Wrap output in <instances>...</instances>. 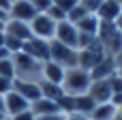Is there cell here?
Returning <instances> with one entry per match:
<instances>
[{"label":"cell","instance_id":"cell-36","mask_svg":"<svg viewBox=\"0 0 122 120\" xmlns=\"http://www.w3.org/2000/svg\"><path fill=\"white\" fill-rule=\"evenodd\" d=\"M4 39H6V37H4V32H0V49L4 47Z\"/></svg>","mask_w":122,"mask_h":120},{"label":"cell","instance_id":"cell-17","mask_svg":"<svg viewBox=\"0 0 122 120\" xmlns=\"http://www.w3.org/2000/svg\"><path fill=\"white\" fill-rule=\"evenodd\" d=\"M30 112L39 118V116H47V114H56V112H60L58 110V103L56 101H49V99H36L34 103H30Z\"/></svg>","mask_w":122,"mask_h":120},{"label":"cell","instance_id":"cell-13","mask_svg":"<svg viewBox=\"0 0 122 120\" xmlns=\"http://www.w3.org/2000/svg\"><path fill=\"white\" fill-rule=\"evenodd\" d=\"M4 34H6V37H13V39H19L21 43H26V41L32 39L30 24L17 21V19H6V24H4Z\"/></svg>","mask_w":122,"mask_h":120},{"label":"cell","instance_id":"cell-26","mask_svg":"<svg viewBox=\"0 0 122 120\" xmlns=\"http://www.w3.org/2000/svg\"><path fill=\"white\" fill-rule=\"evenodd\" d=\"M34 9H36V13H45L51 4H54V0H28Z\"/></svg>","mask_w":122,"mask_h":120},{"label":"cell","instance_id":"cell-15","mask_svg":"<svg viewBox=\"0 0 122 120\" xmlns=\"http://www.w3.org/2000/svg\"><path fill=\"white\" fill-rule=\"evenodd\" d=\"M64 71H66V69H62L60 64H56V62L47 60V62H43V67H41V79H45V82H51V84H58V86H62Z\"/></svg>","mask_w":122,"mask_h":120},{"label":"cell","instance_id":"cell-39","mask_svg":"<svg viewBox=\"0 0 122 120\" xmlns=\"http://www.w3.org/2000/svg\"><path fill=\"white\" fill-rule=\"evenodd\" d=\"M4 24H6V21H2V19H0V32H4Z\"/></svg>","mask_w":122,"mask_h":120},{"label":"cell","instance_id":"cell-43","mask_svg":"<svg viewBox=\"0 0 122 120\" xmlns=\"http://www.w3.org/2000/svg\"><path fill=\"white\" fill-rule=\"evenodd\" d=\"M118 2H120V4H122V0H118Z\"/></svg>","mask_w":122,"mask_h":120},{"label":"cell","instance_id":"cell-12","mask_svg":"<svg viewBox=\"0 0 122 120\" xmlns=\"http://www.w3.org/2000/svg\"><path fill=\"white\" fill-rule=\"evenodd\" d=\"M13 90H15L17 94H21L28 103H34L36 99H41V88H39V82L13 79Z\"/></svg>","mask_w":122,"mask_h":120},{"label":"cell","instance_id":"cell-18","mask_svg":"<svg viewBox=\"0 0 122 120\" xmlns=\"http://www.w3.org/2000/svg\"><path fill=\"white\" fill-rule=\"evenodd\" d=\"M99 24H101V19L97 17V13H88L84 19H79L75 26H77V30L81 32V34H90V37H97V32H99Z\"/></svg>","mask_w":122,"mask_h":120},{"label":"cell","instance_id":"cell-44","mask_svg":"<svg viewBox=\"0 0 122 120\" xmlns=\"http://www.w3.org/2000/svg\"><path fill=\"white\" fill-rule=\"evenodd\" d=\"M11 2H15V0H11Z\"/></svg>","mask_w":122,"mask_h":120},{"label":"cell","instance_id":"cell-31","mask_svg":"<svg viewBox=\"0 0 122 120\" xmlns=\"http://www.w3.org/2000/svg\"><path fill=\"white\" fill-rule=\"evenodd\" d=\"M66 118V114H62V112H56V114H47V116H39L36 120H64Z\"/></svg>","mask_w":122,"mask_h":120},{"label":"cell","instance_id":"cell-40","mask_svg":"<svg viewBox=\"0 0 122 120\" xmlns=\"http://www.w3.org/2000/svg\"><path fill=\"white\" fill-rule=\"evenodd\" d=\"M114 58H122V49L118 52V54H116V56H114Z\"/></svg>","mask_w":122,"mask_h":120},{"label":"cell","instance_id":"cell-19","mask_svg":"<svg viewBox=\"0 0 122 120\" xmlns=\"http://www.w3.org/2000/svg\"><path fill=\"white\" fill-rule=\"evenodd\" d=\"M39 88H41V97L43 99H49V101H58L64 94L62 86L51 84V82H45V79H39Z\"/></svg>","mask_w":122,"mask_h":120},{"label":"cell","instance_id":"cell-8","mask_svg":"<svg viewBox=\"0 0 122 120\" xmlns=\"http://www.w3.org/2000/svg\"><path fill=\"white\" fill-rule=\"evenodd\" d=\"M88 94L90 99L101 105V103H112V97H114V90L109 86V79H92L90 82V88H88Z\"/></svg>","mask_w":122,"mask_h":120},{"label":"cell","instance_id":"cell-14","mask_svg":"<svg viewBox=\"0 0 122 120\" xmlns=\"http://www.w3.org/2000/svg\"><path fill=\"white\" fill-rule=\"evenodd\" d=\"M122 13V4L118 0H101L97 9V17L103 21H116V17Z\"/></svg>","mask_w":122,"mask_h":120},{"label":"cell","instance_id":"cell-10","mask_svg":"<svg viewBox=\"0 0 122 120\" xmlns=\"http://www.w3.org/2000/svg\"><path fill=\"white\" fill-rule=\"evenodd\" d=\"M21 52H26L28 56H32L39 62H47L49 60V41H43V39H34L32 37L30 41L24 43V49Z\"/></svg>","mask_w":122,"mask_h":120},{"label":"cell","instance_id":"cell-6","mask_svg":"<svg viewBox=\"0 0 122 120\" xmlns=\"http://www.w3.org/2000/svg\"><path fill=\"white\" fill-rule=\"evenodd\" d=\"M30 32H32L34 39L54 41V34H56V21H54L47 13H36V17L30 21Z\"/></svg>","mask_w":122,"mask_h":120},{"label":"cell","instance_id":"cell-41","mask_svg":"<svg viewBox=\"0 0 122 120\" xmlns=\"http://www.w3.org/2000/svg\"><path fill=\"white\" fill-rule=\"evenodd\" d=\"M2 120H11V118H9V116H6V118H2Z\"/></svg>","mask_w":122,"mask_h":120},{"label":"cell","instance_id":"cell-28","mask_svg":"<svg viewBox=\"0 0 122 120\" xmlns=\"http://www.w3.org/2000/svg\"><path fill=\"white\" fill-rule=\"evenodd\" d=\"M109 86H112L114 94H118V92H122V77L118 75V73H114V75L109 77Z\"/></svg>","mask_w":122,"mask_h":120},{"label":"cell","instance_id":"cell-9","mask_svg":"<svg viewBox=\"0 0 122 120\" xmlns=\"http://www.w3.org/2000/svg\"><path fill=\"white\" fill-rule=\"evenodd\" d=\"M34 17H36V9H34L28 0H15V2H11L9 19H17V21H26V24H30Z\"/></svg>","mask_w":122,"mask_h":120},{"label":"cell","instance_id":"cell-16","mask_svg":"<svg viewBox=\"0 0 122 120\" xmlns=\"http://www.w3.org/2000/svg\"><path fill=\"white\" fill-rule=\"evenodd\" d=\"M114 73H116V58L105 56L103 62L97 64V67L90 71V77H92V79H109Z\"/></svg>","mask_w":122,"mask_h":120},{"label":"cell","instance_id":"cell-35","mask_svg":"<svg viewBox=\"0 0 122 120\" xmlns=\"http://www.w3.org/2000/svg\"><path fill=\"white\" fill-rule=\"evenodd\" d=\"M112 120H122V107H116V112H114V118Z\"/></svg>","mask_w":122,"mask_h":120},{"label":"cell","instance_id":"cell-33","mask_svg":"<svg viewBox=\"0 0 122 120\" xmlns=\"http://www.w3.org/2000/svg\"><path fill=\"white\" fill-rule=\"evenodd\" d=\"M64 120H88V116H81V114H66Z\"/></svg>","mask_w":122,"mask_h":120},{"label":"cell","instance_id":"cell-7","mask_svg":"<svg viewBox=\"0 0 122 120\" xmlns=\"http://www.w3.org/2000/svg\"><path fill=\"white\" fill-rule=\"evenodd\" d=\"M54 39H56L58 43H62V45H66V47L77 49L79 30H77V26H75V24H71L69 19H64V21L56 24V34H54Z\"/></svg>","mask_w":122,"mask_h":120},{"label":"cell","instance_id":"cell-21","mask_svg":"<svg viewBox=\"0 0 122 120\" xmlns=\"http://www.w3.org/2000/svg\"><path fill=\"white\" fill-rule=\"evenodd\" d=\"M114 112H116V107L112 103H101V105H97L92 110V114L88 116V120H112Z\"/></svg>","mask_w":122,"mask_h":120},{"label":"cell","instance_id":"cell-23","mask_svg":"<svg viewBox=\"0 0 122 120\" xmlns=\"http://www.w3.org/2000/svg\"><path fill=\"white\" fill-rule=\"evenodd\" d=\"M0 77L15 79V67H13L11 56H9V58H0Z\"/></svg>","mask_w":122,"mask_h":120},{"label":"cell","instance_id":"cell-4","mask_svg":"<svg viewBox=\"0 0 122 120\" xmlns=\"http://www.w3.org/2000/svg\"><path fill=\"white\" fill-rule=\"evenodd\" d=\"M49 60L60 64L62 69H75L77 67V49L66 47L54 39V41H49Z\"/></svg>","mask_w":122,"mask_h":120},{"label":"cell","instance_id":"cell-1","mask_svg":"<svg viewBox=\"0 0 122 120\" xmlns=\"http://www.w3.org/2000/svg\"><path fill=\"white\" fill-rule=\"evenodd\" d=\"M13 67H15V79H28V82H39L41 79V67L43 62L34 60L26 52H17L11 56Z\"/></svg>","mask_w":122,"mask_h":120},{"label":"cell","instance_id":"cell-24","mask_svg":"<svg viewBox=\"0 0 122 120\" xmlns=\"http://www.w3.org/2000/svg\"><path fill=\"white\" fill-rule=\"evenodd\" d=\"M86 15H88V11H86L81 4H77V6H73V9L66 13V19H69L71 24H77V21H79V19H84Z\"/></svg>","mask_w":122,"mask_h":120},{"label":"cell","instance_id":"cell-25","mask_svg":"<svg viewBox=\"0 0 122 120\" xmlns=\"http://www.w3.org/2000/svg\"><path fill=\"white\" fill-rule=\"evenodd\" d=\"M45 13H47V15H49V17H51L56 24H60V21H64V19H66V13H64L60 6H56V4H51V6H49Z\"/></svg>","mask_w":122,"mask_h":120},{"label":"cell","instance_id":"cell-2","mask_svg":"<svg viewBox=\"0 0 122 120\" xmlns=\"http://www.w3.org/2000/svg\"><path fill=\"white\" fill-rule=\"evenodd\" d=\"M90 73L75 67V69H66L64 71V79H62V90L64 94H71V97H77V94H86L88 88H90Z\"/></svg>","mask_w":122,"mask_h":120},{"label":"cell","instance_id":"cell-20","mask_svg":"<svg viewBox=\"0 0 122 120\" xmlns=\"http://www.w3.org/2000/svg\"><path fill=\"white\" fill-rule=\"evenodd\" d=\"M97 107V103L90 99V94H77L75 97V114H81V116H90L92 110Z\"/></svg>","mask_w":122,"mask_h":120},{"label":"cell","instance_id":"cell-29","mask_svg":"<svg viewBox=\"0 0 122 120\" xmlns=\"http://www.w3.org/2000/svg\"><path fill=\"white\" fill-rule=\"evenodd\" d=\"M13 90V79H6V77H0V97H4L6 92Z\"/></svg>","mask_w":122,"mask_h":120},{"label":"cell","instance_id":"cell-3","mask_svg":"<svg viewBox=\"0 0 122 120\" xmlns=\"http://www.w3.org/2000/svg\"><path fill=\"white\" fill-rule=\"evenodd\" d=\"M97 39H99V43L103 45L105 56H112V58H114V56L122 49L120 32H118V28H116L114 21H103V19H101V24H99V32H97Z\"/></svg>","mask_w":122,"mask_h":120},{"label":"cell","instance_id":"cell-42","mask_svg":"<svg viewBox=\"0 0 122 120\" xmlns=\"http://www.w3.org/2000/svg\"><path fill=\"white\" fill-rule=\"evenodd\" d=\"M120 43H122V34H120Z\"/></svg>","mask_w":122,"mask_h":120},{"label":"cell","instance_id":"cell-38","mask_svg":"<svg viewBox=\"0 0 122 120\" xmlns=\"http://www.w3.org/2000/svg\"><path fill=\"white\" fill-rule=\"evenodd\" d=\"M0 19H2V21H6V19H9V15H6L4 11H0Z\"/></svg>","mask_w":122,"mask_h":120},{"label":"cell","instance_id":"cell-30","mask_svg":"<svg viewBox=\"0 0 122 120\" xmlns=\"http://www.w3.org/2000/svg\"><path fill=\"white\" fill-rule=\"evenodd\" d=\"M11 120H36V116L30 112V110H26V112H21V114H17V116H13Z\"/></svg>","mask_w":122,"mask_h":120},{"label":"cell","instance_id":"cell-5","mask_svg":"<svg viewBox=\"0 0 122 120\" xmlns=\"http://www.w3.org/2000/svg\"><path fill=\"white\" fill-rule=\"evenodd\" d=\"M103 58H105V49H103V45L99 43V39H97L88 49H77V67L84 69V71H88V73H90L97 64H101Z\"/></svg>","mask_w":122,"mask_h":120},{"label":"cell","instance_id":"cell-34","mask_svg":"<svg viewBox=\"0 0 122 120\" xmlns=\"http://www.w3.org/2000/svg\"><path fill=\"white\" fill-rule=\"evenodd\" d=\"M114 24H116V28H118V32L122 34V13L118 15V17H116V21H114Z\"/></svg>","mask_w":122,"mask_h":120},{"label":"cell","instance_id":"cell-37","mask_svg":"<svg viewBox=\"0 0 122 120\" xmlns=\"http://www.w3.org/2000/svg\"><path fill=\"white\" fill-rule=\"evenodd\" d=\"M0 114H4V97H0Z\"/></svg>","mask_w":122,"mask_h":120},{"label":"cell","instance_id":"cell-27","mask_svg":"<svg viewBox=\"0 0 122 120\" xmlns=\"http://www.w3.org/2000/svg\"><path fill=\"white\" fill-rule=\"evenodd\" d=\"M54 4H56V6H60L64 13H69L73 6H77V4H79V0H54Z\"/></svg>","mask_w":122,"mask_h":120},{"label":"cell","instance_id":"cell-11","mask_svg":"<svg viewBox=\"0 0 122 120\" xmlns=\"http://www.w3.org/2000/svg\"><path fill=\"white\" fill-rule=\"evenodd\" d=\"M26 110H30V103H28L21 94H17L15 90H11V92L4 94V114H6L9 118H13V116L26 112Z\"/></svg>","mask_w":122,"mask_h":120},{"label":"cell","instance_id":"cell-22","mask_svg":"<svg viewBox=\"0 0 122 120\" xmlns=\"http://www.w3.org/2000/svg\"><path fill=\"white\" fill-rule=\"evenodd\" d=\"M56 103H58V110H60L62 114H75V97L62 94Z\"/></svg>","mask_w":122,"mask_h":120},{"label":"cell","instance_id":"cell-32","mask_svg":"<svg viewBox=\"0 0 122 120\" xmlns=\"http://www.w3.org/2000/svg\"><path fill=\"white\" fill-rule=\"evenodd\" d=\"M9 9H11V0H0V11H4L9 15Z\"/></svg>","mask_w":122,"mask_h":120}]
</instances>
